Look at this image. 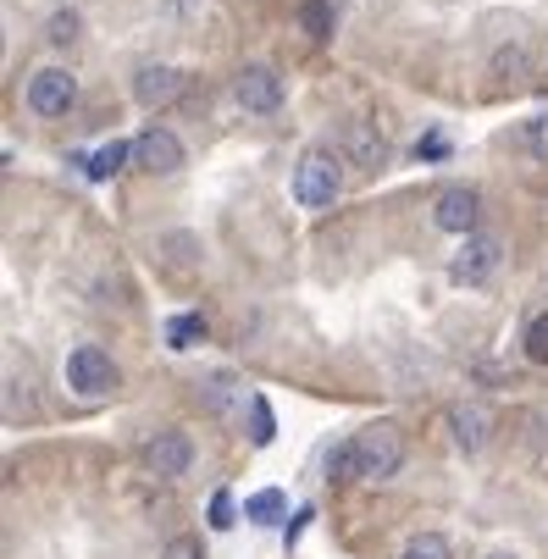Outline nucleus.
I'll use <instances>...</instances> for the list:
<instances>
[{"label":"nucleus","instance_id":"1","mask_svg":"<svg viewBox=\"0 0 548 559\" xmlns=\"http://www.w3.org/2000/svg\"><path fill=\"white\" fill-rule=\"evenodd\" d=\"M400 465H405V438H400L394 421H371L355 438L333 443V454H327V476H333V483H349V476L388 483V476H400Z\"/></svg>","mask_w":548,"mask_h":559},{"label":"nucleus","instance_id":"2","mask_svg":"<svg viewBox=\"0 0 548 559\" xmlns=\"http://www.w3.org/2000/svg\"><path fill=\"white\" fill-rule=\"evenodd\" d=\"M338 189H344V167H338V155L333 150H305L299 155V167H294V200L305 205V211H327L333 200H338Z\"/></svg>","mask_w":548,"mask_h":559},{"label":"nucleus","instance_id":"3","mask_svg":"<svg viewBox=\"0 0 548 559\" xmlns=\"http://www.w3.org/2000/svg\"><path fill=\"white\" fill-rule=\"evenodd\" d=\"M117 382H122V371H117V360H111L106 349L78 344V349L67 355V388H72L78 399H106Z\"/></svg>","mask_w":548,"mask_h":559},{"label":"nucleus","instance_id":"4","mask_svg":"<svg viewBox=\"0 0 548 559\" xmlns=\"http://www.w3.org/2000/svg\"><path fill=\"white\" fill-rule=\"evenodd\" d=\"M23 100H28L34 117H67V111L78 106V78H72L67 67H39V72L28 78Z\"/></svg>","mask_w":548,"mask_h":559},{"label":"nucleus","instance_id":"5","mask_svg":"<svg viewBox=\"0 0 548 559\" xmlns=\"http://www.w3.org/2000/svg\"><path fill=\"white\" fill-rule=\"evenodd\" d=\"M499 261H504V245L493 233H465V245H460V255L449 261V277L454 283H488L493 272H499Z\"/></svg>","mask_w":548,"mask_h":559},{"label":"nucleus","instance_id":"6","mask_svg":"<svg viewBox=\"0 0 548 559\" xmlns=\"http://www.w3.org/2000/svg\"><path fill=\"white\" fill-rule=\"evenodd\" d=\"M233 100H239L250 117H272V111H283V78L255 61V67H245L239 78H233Z\"/></svg>","mask_w":548,"mask_h":559},{"label":"nucleus","instance_id":"7","mask_svg":"<svg viewBox=\"0 0 548 559\" xmlns=\"http://www.w3.org/2000/svg\"><path fill=\"white\" fill-rule=\"evenodd\" d=\"M144 471L162 476V483H178L183 471H194V443H189V432H155V438L144 443Z\"/></svg>","mask_w":548,"mask_h":559},{"label":"nucleus","instance_id":"8","mask_svg":"<svg viewBox=\"0 0 548 559\" xmlns=\"http://www.w3.org/2000/svg\"><path fill=\"white\" fill-rule=\"evenodd\" d=\"M133 162H139L144 173H155V178H167V173L183 167V139H178L172 128H150V133L133 139Z\"/></svg>","mask_w":548,"mask_h":559},{"label":"nucleus","instance_id":"9","mask_svg":"<svg viewBox=\"0 0 548 559\" xmlns=\"http://www.w3.org/2000/svg\"><path fill=\"white\" fill-rule=\"evenodd\" d=\"M178 90H183V72H178V67L150 61V67H139V72H133V100H139L144 111L172 106V100H178Z\"/></svg>","mask_w":548,"mask_h":559},{"label":"nucleus","instance_id":"10","mask_svg":"<svg viewBox=\"0 0 548 559\" xmlns=\"http://www.w3.org/2000/svg\"><path fill=\"white\" fill-rule=\"evenodd\" d=\"M477 216H483V200H477V189H443L438 194V205H432V222L443 227V233H477Z\"/></svg>","mask_w":548,"mask_h":559},{"label":"nucleus","instance_id":"11","mask_svg":"<svg viewBox=\"0 0 548 559\" xmlns=\"http://www.w3.org/2000/svg\"><path fill=\"white\" fill-rule=\"evenodd\" d=\"M349 155H355V167H360V173H377V167L388 162V139L360 117V122H349Z\"/></svg>","mask_w":548,"mask_h":559},{"label":"nucleus","instance_id":"12","mask_svg":"<svg viewBox=\"0 0 548 559\" xmlns=\"http://www.w3.org/2000/svg\"><path fill=\"white\" fill-rule=\"evenodd\" d=\"M128 162H133V144H128V139H111V144H100V150L90 155V167H84V173H90L95 183H106V178H117Z\"/></svg>","mask_w":548,"mask_h":559},{"label":"nucleus","instance_id":"13","mask_svg":"<svg viewBox=\"0 0 548 559\" xmlns=\"http://www.w3.org/2000/svg\"><path fill=\"white\" fill-rule=\"evenodd\" d=\"M449 427H454L460 449H483V438H488V416L483 411H449Z\"/></svg>","mask_w":548,"mask_h":559},{"label":"nucleus","instance_id":"14","mask_svg":"<svg viewBox=\"0 0 548 559\" xmlns=\"http://www.w3.org/2000/svg\"><path fill=\"white\" fill-rule=\"evenodd\" d=\"M200 338H205V316L183 310V316H172V322H167V349H194Z\"/></svg>","mask_w":548,"mask_h":559},{"label":"nucleus","instance_id":"15","mask_svg":"<svg viewBox=\"0 0 548 559\" xmlns=\"http://www.w3.org/2000/svg\"><path fill=\"white\" fill-rule=\"evenodd\" d=\"M283 510H288V499H283L277 488H266V493L245 499V515H250L255 526H277V521H283Z\"/></svg>","mask_w":548,"mask_h":559},{"label":"nucleus","instance_id":"16","mask_svg":"<svg viewBox=\"0 0 548 559\" xmlns=\"http://www.w3.org/2000/svg\"><path fill=\"white\" fill-rule=\"evenodd\" d=\"M521 349H526V360H532V366H548V310H537L532 322H526Z\"/></svg>","mask_w":548,"mask_h":559},{"label":"nucleus","instance_id":"17","mask_svg":"<svg viewBox=\"0 0 548 559\" xmlns=\"http://www.w3.org/2000/svg\"><path fill=\"white\" fill-rule=\"evenodd\" d=\"M299 23H305L310 39H327V34H333V7H327V0H305V7H299Z\"/></svg>","mask_w":548,"mask_h":559},{"label":"nucleus","instance_id":"18","mask_svg":"<svg viewBox=\"0 0 548 559\" xmlns=\"http://www.w3.org/2000/svg\"><path fill=\"white\" fill-rule=\"evenodd\" d=\"M272 438H277V421H272V405H266V399L255 393V399H250V443H261V449H266Z\"/></svg>","mask_w":548,"mask_h":559},{"label":"nucleus","instance_id":"19","mask_svg":"<svg viewBox=\"0 0 548 559\" xmlns=\"http://www.w3.org/2000/svg\"><path fill=\"white\" fill-rule=\"evenodd\" d=\"M205 405H211L216 416H227V411H233V377H222V371H216V377H205Z\"/></svg>","mask_w":548,"mask_h":559},{"label":"nucleus","instance_id":"20","mask_svg":"<svg viewBox=\"0 0 548 559\" xmlns=\"http://www.w3.org/2000/svg\"><path fill=\"white\" fill-rule=\"evenodd\" d=\"M405 559H449V543L438 532H421V537L405 543Z\"/></svg>","mask_w":548,"mask_h":559},{"label":"nucleus","instance_id":"21","mask_svg":"<svg viewBox=\"0 0 548 559\" xmlns=\"http://www.w3.org/2000/svg\"><path fill=\"white\" fill-rule=\"evenodd\" d=\"M45 39H50V45H72V39H78V12H56L50 28H45Z\"/></svg>","mask_w":548,"mask_h":559},{"label":"nucleus","instance_id":"22","mask_svg":"<svg viewBox=\"0 0 548 559\" xmlns=\"http://www.w3.org/2000/svg\"><path fill=\"white\" fill-rule=\"evenodd\" d=\"M493 72H499V78H521V72H526V50H521V45H504V50L493 56Z\"/></svg>","mask_w":548,"mask_h":559},{"label":"nucleus","instance_id":"23","mask_svg":"<svg viewBox=\"0 0 548 559\" xmlns=\"http://www.w3.org/2000/svg\"><path fill=\"white\" fill-rule=\"evenodd\" d=\"M443 155H449V139H443V133H427V139L416 144V162H443Z\"/></svg>","mask_w":548,"mask_h":559},{"label":"nucleus","instance_id":"24","mask_svg":"<svg viewBox=\"0 0 548 559\" xmlns=\"http://www.w3.org/2000/svg\"><path fill=\"white\" fill-rule=\"evenodd\" d=\"M162 559H205V548H200V537H172Z\"/></svg>","mask_w":548,"mask_h":559},{"label":"nucleus","instance_id":"25","mask_svg":"<svg viewBox=\"0 0 548 559\" xmlns=\"http://www.w3.org/2000/svg\"><path fill=\"white\" fill-rule=\"evenodd\" d=\"M211 526H216V532H227V526H233V499H227V493H216V499H211Z\"/></svg>","mask_w":548,"mask_h":559},{"label":"nucleus","instance_id":"26","mask_svg":"<svg viewBox=\"0 0 548 559\" xmlns=\"http://www.w3.org/2000/svg\"><path fill=\"white\" fill-rule=\"evenodd\" d=\"M488 559H515V554H488Z\"/></svg>","mask_w":548,"mask_h":559}]
</instances>
